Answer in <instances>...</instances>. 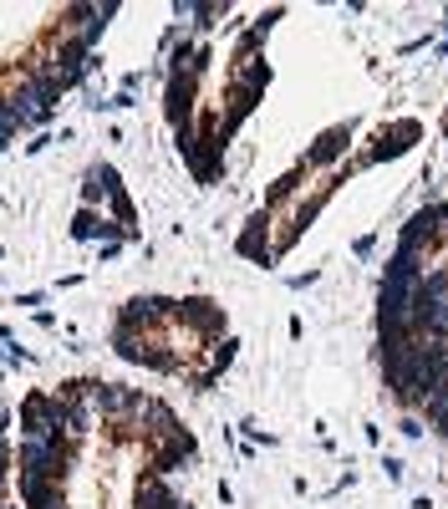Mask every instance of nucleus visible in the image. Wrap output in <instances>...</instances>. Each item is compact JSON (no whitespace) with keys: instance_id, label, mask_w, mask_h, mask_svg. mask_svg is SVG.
I'll use <instances>...</instances> for the list:
<instances>
[{"instance_id":"nucleus-1","label":"nucleus","mask_w":448,"mask_h":509,"mask_svg":"<svg viewBox=\"0 0 448 509\" xmlns=\"http://www.w3.org/2000/svg\"><path fill=\"white\" fill-rule=\"evenodd\" d=\"M21 433L26 438H62L66 433V402L56 393H26L21 398Z\"/></svg>"},{"instance_id":"nucleus-2","label":"nucleus","mask_w":448,"mask_h":509,"mask_svg":"<svg viewBox=\"0 0 448 509\" xmlns=\"http://www.w3.org/2000/svg\"><path fill=\"white\" fill-rule=\"evenodd\" d=\"M163 321H174V301H163V296H133V301L117 311V332L143 336V332H153V326H163Z\"/></svg>"},{"instance_id":"nucleus-3","label":"nucleus","mask_w":448,"mask_h":509,"mask_svg":"<svg viewBox=\"0 0 448 509\" xmlns=\"http://www.w3.org/2000/svg\"><path fill=\"white\" fill-rule=\"evenodd\" d=\"M92 413L108 418V423H128L133 413H138V402H143V393H133V387H123V382H92Z\"/></svg>"},{"instance_id":"nucleus-4","label":"nucleus","mask_w":448,"mask_h":509,"mask_svg":"<svg viewBox=\"0 0 448 509\" xmlns=\"http://www.w3.org/2000/svg\"><path fill=\"white\" fill-rule=\"evenodd\" d=\"M133 418H138V433H143L148 444H174L178 433H184V423L174 418V408L159 402V398H143Z\"/></svg>"},{"instance_id":"nucleus-5","label":"nucleus","mask_w":448,"mask_h":509,"mask_svg":"<svg viewBox=\"0 0 448 509\" xmlns=\"http://www.w3.org/2000/svg\"><path fill=\"white\" fill-rule=\"evenodd\" d=\"M444 245V224H438V204H423L413 220L402 224V245L398 250H418V254H433Z\"/></svg>"},{"instance_id":"nucleus-6","label":"nucleus","mask_w":448,"mask_h":509,"mask_svg":"<svg viewBox=\"0 0 448 509\" xmlns=\"http://www.w3.org/2000/svg\"><path fill=\"white\" fill-rule=\"evenodd\" d=\"M148 448H153V459H148V474H159V479H163V474H178L184 463L199 459V444H194V433H189V428L178 433L174 444H148Z\"/></svg>"},{"instance_id":"nucleus-7","label":"nucleus","mask_w":448,"mask_h":509,"mask_svg":"<svg viewBox=\"0 0 448 509\" xmlns=\"http://www.w3.org/2000/svg\"><path fill=\"white\" fill-rule=\"evenodd\" d=\"M174 321L194 326L199 336H220V332H224V311H220L214 301H204V296H189V301H174Z\"/></svg>"},{"instance_id":"nucleus-8","label":"nucleus","mask_w":448,"mask_h":509,"mask_svg":"<svg viewBox=\"0 0 448 509\" xmlns=\"http://www.w3.org/2000/svg\"><path fill=\"white\" fill-rule=\"evenodd\" d=\"M265 235H271V209H255L250 224H245V235H240V254H250L255 265H275V245Z\"/></svg>"},{"instance_id":"nucleus-9","label":"nucleus","mask_w":448,"mask_h":509,"mask_svg":"<svg viewBox=\"0 0 448 509\" xmlns=\"http://www.w3.org/2000/svg\"><path fill=\"white\" fill-rule=\"evenodd\" d=\"M347 148H352V127L336 123V127H326L316 143L306 148V159H301V163H306V168H326V163H336L341 153H347Z\"/></svg>"},{"instance_id":"nucleus-10","label":"nucleus","mask_w":448,"mask_h":509,"mask_svg":"<svg viewBox=\"0 0 448 509\" xmlns=\"http://www.w3.org/2000/svg\"><path fill=\"white\" fill-rule=\"evenodd\" d=\"M21 505L26 509H62V484L41 474H21Z\"/></svg>"},{"instance_id":"nucleus-11","label":"nucleus","mask_w":448,"mask_h":509,"mask_svg":"<svg viewBox=\"0 0 448 509\" xmlns=\"http://www.w3.org/2000/svg\"><path fill=\"white\" fill-rule=\"evenodd\" d=\"M117 189H123V184H117V168H112V163H92V168H87V184H82V204L97 209V199H112Z\"/></svg>"},{"instance_id":"nucleus-12","label":"nucleus","mask_w":448,"mask_h":509,"mask_svg":"<svg viewBox=\"0 0 448 509\" xmlns=\"http://www.w3.org/2000/svg\"><path fill=\"white\" fill-rule=\"evenodd\" d=\"M178 494L163 484L159 474H143L138 479V489H133V509H174Z\"/></svg>"},{"instance_id":"nucleus-13","label":"nucleus","mask_w":448,"mask_h":509,"mask_svg":"<svg viewBox=\"0 0 448 509\" xmlns=\"http://www.w3.org/2000/svg\"><path fill=\"white\" fill-rule=\"evenodd\" d=\"M112 351H117L123 362H133V367H153L159 362V347L143 341V336H133V332H112Z\"/></svg>"},{"instance_id":"nucleus-14","label":"nucleus","mask_w":448,"mask_h":509,"mask_svg":"<svg viewBox=\"0 0 448 509\" xmlns=\"http://www.w3.org/2000/svg\"><path fill=\"white\" fill-rule=\"evenodd\" d=\"M102 235H108V220H97V209L82 204L77 220H72V239H82V245H87V239H102Z\"/></svg>"},{"instance_id":"nucleus-15","label":"nucleus","mask_w":448,"mask_h":509,"mask_svg":"<svg viewBox=\"0 0 448 509\" xmlns=\"http://www.w3.org/2000/svg\"><path fill=\"white\" fill-rule=\"evenodd\" d=\"M92 402H66V438H82V433H92Z\"/></svg>"},{"instance_id":"nucleus-16","label":"nucleus","mask_w":448,"mask_h":509,"mask_svg":"<svg viewBox=\"0 0 448 509\" xmlns=\"http://www.w3.org/2000/svg\"><path fill=\"white\" fill-rule=\"evenodd\" d=\"M92 21H102V5H66L62 11V31H72V26H92Z\"/></svg>"},{"instance_id":"nucleus-17","label":"nucleus","mask_w":448,"mask_h":509,"mask_svg":"<svg viewBox=\"0 0 448 509\" xmlns=\"http://www.w3.org/2000/svg\"><path fill=\"white\" fill-rule=\"evenodd\" d=\"M301 178H306V163H296V168H290L286 178H275V189H271V199H265V209L280 204V199H290V194L301 189Z\"/></svg>"},{"instance_id":"nucleus-18","label":"nucleus","mask_w":448,"mask_h":509,"mask_svg":"<svg viewBox=\"0 0 448 509\" xmlns=\"http://www.w3.org/2000/svg\"><path fill=\"white\" fill-rule=\"evenodd\" d=\"M418 408H423V413H428V423L438 428V423L448 418V382L438 387V393H433V398H423V402H418Z\"/></svg>"},{"instance_id":"nucleus-19","label":"nucleus","mask_w":448,"mask_h":509,"mask_svg":"<svg viewBox=\"0 0 448 509\" xmlns=\"http://www.w3.org/2000/svg\"><path fill=\"white\" fill-rule=\"evenodd\" d=\"M235 351H240V341H235V336H224L220 347H214V357H209V372H229V362H235Z\"/></svg>"},{"instance_id":"nucleus-20","label":"nucleus","mask_w":448,"mask_h":509,"mask_svg":"<svg viewBox=\"0 0 448 509\" xmlns=\"http://www.w3.org/2000/svg\"><path fill=\"white\" fill-rule=\"evenodd\" d=\"M16 133H21L16 112H11V102H5V97H0V143L11 148V138H16Z\"/></svg>"},{"instance_id":"nucleus-21","label":"nucleus","mask_w":448,"mask_h":509,"mask_svg":"<svg viewBox=\"0 0 448 509\" xmlns=\"http://www.w3.org/2000/svg\"><path fill=\"white\" fill-rule=\"evenodd\" d=\"M402 433H408V438H423V418L408 413V418H402Z\"/></svg>"},{"instance_id":"nucleus-22","label":"nucleus","mask_w":448,"mask_h":509,"mask_svg":"<svg viewBox=\"0 0 448 509\" xmlns=\"http://www.w3.org/2000/svg\"><path fill=\"white\" fill-rule=\"evenodd\" d=\"M383 469H387V479H392V484H398V479L408 474V469H402V459H383Z\"/></svg>"},{"instance_id":"nucleus-23","label":"nucleus","mask_w":448,"mask_h":509,"mask_svg":"<svg viewBox=\"0 0 448 509\" xmlns=\"http://www.w3.org/2000/svg\"><path fill=\"white\" fill-rule=\"evenodd\" d=\"M306 286H316V271H306V275H290V290H306Z\"/></svg>"},{"instance_id":"nucleus-24","label":"nucleus","mask_w":448,"mask_h":509,"mask_svg":"<svg viewBox=\"0 0 448 509\" xmlns=\"http://www.w3.org/2000/svg\"><path fill=\"white\" fill-rule=\"evenodd\" d=\"M220 387V372H199V393H214Z\"/></svg>"},{"instance_id":"nucleus-25","label":"nucleus","mask_w":448,"mask_h":509,"mask_svg":"<svg viewBox=\"0 0 448 509\" xmlns=\"http://www.w3.org/2000/svg\"><path fill=\"white\" fill-rule=\"evenodd\" d=\"M438 224H444V239H448V199L438 204Z\"/></svg>"},{"instance_id":"nucleus-26","label":"nucleus","mask_w":448,"mask_h":509,"mask_svg":"<svg viewBox=\"0 0 448 509\" xmlns=\"http://www.w3.org/2000/svg\"><path fill=\"white\" fill-rule=\"evenodd\" d=\"M433 433H444V438H448V418H444V423H438V428H433Z\"/></svg>"},{"instance_id":"nucleus-27","label":"nucleus","mask_w":448,"mask_h":509,"mask_svg":"<svg viewBox=\"0 0 448 509\" xmlns=\"http://www.w3.org/2000/svg\"><path fill=\"white\" fill-rule=\"evenodd\" d=\"M0 509H16V505H0Z\"/></svg>"},{"instance_id":"nucleus-28","label":"nucleus","mask_w":448,"mask_h":509,"mask_svg":"<svg viewBox=\"0 0 448 509\" xmlns=\"http://www.w3.org/2000/svg\"><path fill=\"white\" fill-rule=\"evenodd\" d=\"M0 153H5V143H0Z\"/></svg>"}]
</instances>
